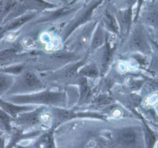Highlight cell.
I'll list each match as a JSON object with an SVG mask.
<instances>
[{"mask_svg":"<svg viewBox=\"0 0 158 148\" xmlns=\"http://www.w3.org/2000/svg\"><path fill=\"white\" fill-rule=\"evenodd\" d=\"M35 107L33 105H23L12 104L8 101H4L0 99V108L7 113L13 118H16L21 113L32 110Z\"/></svg>","mask_w":158,"mask_h":148,"instance_id":"2","label":"cell"},{"mask_svg":"<svg viewBox=\"0 0 158 148\" xmlns=\"http://www.w3.org/2000/svg\"><path fill=\"white\" fill-rule=\"evenodd\" d=\"M32 17L31 15H26V16H23L22 17L20 18H19L17 19H15L14 21H12L11 22H10L8 25H7L5 28L3 29V30L1 32V33H2V32L4 31H7L10 30H12L14 28H16L20 26L22 24H23V23H25V22H27V20H28L29 19H30Z\"/></svg>","mask_w":158,"mask_h":148,"instance_id":"6","label":"cell"},{"mask_svg":"<svg viewBox=\"0 0 158 148\" xmlns=\"http://www.w3.org/2000/svg\"><path fill=\"white\" fill-rule=\"evenodd\" d=\"M155 84H156V86L158 88V82H156V83H155Z\"/></svg>","mask_w":158,"mask_h":148,"instance_id":"17","label":"cell"},{"mask_svg":"<svg viewBox=\"0 0 158 148\" xmlns=\"http://www.w3.org/2000/svg\"><path fill=\"white\" fill-rule=\"evenodd\" d=\"M119 141L125 146L133 145L137 139V134L131 129H124L122 130L118 136Z\"/></svg>","mask_w":158,"mask_h":148,"instance_id":"4","label":"cell"},{"mask_svg":"<svg viewBox=\"0 0 158 148\" xmlns=\"http://www.w3.org/2000/svg\"><path fill=\"white\" fill-rule=\"evenodd\" d=\"M12 118L7 113L0 108V125L2 128H4L7 132L10 131Z\"/></svg>","mask_w":158,"mask_h":148,"instance_id":"5","label":"cell"},{"mask_svg":"<svg viewBox=\"0 0 158 148\" xmlns=\"http://www.w3.org/2000/svg\"><path fill=\"white\" fill-rule=\"evenodd\" d=\"M147 20L151 23H156L157 21V16L156 14H149V15L147 17Z\"/></svg>","mask_w":158,"mask_h":148,"instance_id":"14","label":"cell"},{"mask_svg":"<svg viewBox=\"0 0 158 148\" xmlns=\"http://www.w3.org/2000/svg\"><path fill=\"white\" fill-rule=\"evenodd\" d=\"M85 73L87 75L93 76H95L97 74V72H96V68H89L87 70V72H85Z\"/></svg>","mask_w":158,"mask_h":148,"instance_id":"15","label":"cell"},{"mask_svg":"<svg viewBox=\"0 0 158 148\" xmlns=\"http://www.w3.org/2000/svg\"><path fill=\"white\" fill-rule=\"evenodd\" d=\"M0 129H2V127H1V125H0Z\"/></svg>","mask_w":158,"mask_h":148,"instance_id":"18","label":"cell"},{"mask_svg":"<svg viewBox=\"0 0 158 148\" xmlns=\"http://www.w3.org/2000/svg\"><path fill=\"white\" fill-rule=\"evenodd\" d=\"M3 12H4V4L1 3L0 4V18H1V17L2 15Z\"/></svg>","mask_w":158,"mask_h":148,"instance_id":"16","label":"cell"},{"mask_svg":"<svg viewBox=\"0 0 158 148\" xmlns=\"http://www.w3.org/2000/svg\"><path fill=\"white\" fill-rule=\"evenodd\" d=\"M63 96L60 93L52 92H43L30 95H20L10 96L6 99V101L18 104H54L62 101Z\"/></svg>","mask_w":158,"mask_h":148,"instance_id":"1","label":"cell"},{"mask_svg":"<svg viewBox=\"0 0 158 148\" xmlns=\"http://www.w3.org/2000/svg\"><path fill=\"white\" fill-rule=\"evenodd\" d=\"M103 41V35L102 32L101 30L98 29L97 31L96 35L94 36L93 42H92V46L93 47H97L99 46H100Z\"/></svg>","mask_w":158,"mask_h":148,"instance_id":"10","label":"cell"},{"mask_svg":"<svg viewBox=\"0 0 158 148\" xmlns=\"http://www.w3.org/2000/svg\"><path fill=\"white\" fill-rule=\"evenodd\" d=\"M99 3V2H98V3H96V4H94L93 6H92L90 9H89L88 10L87 12H86L82 15V17H81L78 19V20L77 21V22H76V23L75 24V26L73 27V28H75L76 26L77 27L78 25H80L81 23H82L83 22H84L90 16V15L91 14V12H92V11H93V9H94L95 7H96Z\"/></svg>","mask_w":158,"mask_h":148,"instance_id":"11","label":"cell"},{"mask_svg":"<svg viewBox=\"0 0 158 148\" xmlns=\"http://www.w3.org/2000/svg\"><path fill=\"white\" fill-rule=\"evenodd\" d=\"M16 51H17V49L15 48L11 47V48L6 49H4V50L1 51L0 52V60H4V59H6L8 57L13 55L14 54H15L16 52Z\"/></svg>","mask_w":158,"mask_h":148,"instance_id":"12","label":"cell"},{"mask_svg":"<svg viewBox=\"0 0 158 148\" xmlns=\"http://www.w3.org/2000/svg\"><path fill=\"white\" fill-rule=\"evenodd\" d=\"M12 84L11 77L0 74V94L8 89Z\"/></svg>","mask_w":158,"mask_h":148,"instance_id":"8","label":"cell"},{"mask_svg":"<svg viewBox=\"0 0 158 148\" xmlns=\"http://www.w3.org/2000/svg\"><path fill=\"white\" fill-rule=\"evenodd\" d=\"M144 41L140 34H135L131 39V46L135 49H140L143 47Z\"/></svg>","mask_w":158,"mask_h":148,"instance_id":"9","label":"cell"},{"mask_svg":"<svg viewBox=\"0 0 158 148\" xmlns=\"http://www.w3.org/2000/svg\"><path fill=\"white\" fill-rule=\"evenodd\" d=\"M40 145L43 144L44 148H54V144L52 139V134L47 133L44 134L39 140Z\"/></svg>","mask_w":158,"mask_h":148,"instance_id":"7","label":"cell"},{"mask_svg":"<svg viewBox=\"0 0 158 148\" xmlns=\"http://www.w3.org/2000/svg\"><path fill=\"white\" fill-rule=\"evenodd\" d=\"M131 12L130 10H128L124 12L122 15V20L123 22L124 25L127 27L129 25L130 23V18H131Z\"/></svg>","mask_w":158,"mask_h":148,"instance_id":"13","label":"cell"},{"mask_svg":"<svg viewBox=\"0 0 158 148\" xmlns=\"http://www.w3.org/2000/svg\"><path fill=\"white\" fill-rule=\"evenodd\" d=\"M20 84L22 89H38L41 88L43 85L36 76L31 72H25L20 79Z\"/></svg>","mask_w":158,"mask_h":148,"instance_id":"3","label":"cell"}]
</instances>
